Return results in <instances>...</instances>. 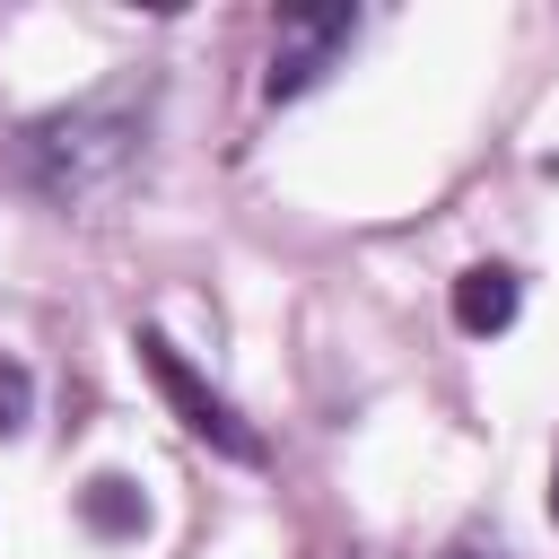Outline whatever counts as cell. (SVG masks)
Masks as SVG:
<instances>
[{
  "label": "cell",
  "instance_id": "6da1fadb",
  "mask_svg": "<svg viewBox=\"0 0 559 559\" xmlns=\"http://www.w3.org/2000/svg\"><path fill=\"white\" fill-rule=\"evenodd\" d=\"M148 157V87L114 79L79 105H52L17 131V175L52 201V210H96L114 201Z\"/></svg>",
  "mask_w": 559,
  "mask_h": 559
},
{
  "label": "cell",
  "instance_id": "7a4b0ae2",
  "mask_svg": "<svg viewBox=\"0 0 559 559\" xmlns=\"http://www.w3.org/2000/svg\"><path fill=\"white\" fill-rule=\"evenodd\" d=\"M131 349H140L148 384L166 393V411H175L210 454H227V463H262V454H271V445H262V428H253V419H245V411H236V402H227V393H218V384H210V376H201L166 332H131Z\"/></svg>",
  "mask_w": 559,
  "mask_h": 559
},
{
  "label": "cell",
  "instance_id": "3957f363",
  "mask_svg": "<svg viewBox=\"0 0 559 559\" xmlns=\"http://www.w3.org/2000/svg\"><path fill=\"white\" fill-rule=\"evenodd\" d=\"M349 44H358V9H349V0H323V9H280L262 87L288 105V96H306V87H314V79H323Z\"/></svg>",
  "mask_w": 559,
  "mask_h": 559
},
{
  "label": "cell",
  "instance_id": "277c9868",
  "mask_svg": "<svg viewBox=\"0 0 559 559\" xmlns=\"http://www.w3.org/2000/svg\"><path fill=\"white\" fill-rule=\"evenodd\" d=\"M515 306H524V280H515L507 262H472V271L454 280V323H463L472 341L507 332V323H515Z\"/></svg>",
  "mask_w": 559,
  "mask_h": 559
},
{
  "label": "cell",
  "instance_id": "5b68a950",
  "mask_svg": "<svg viewBox=\"0 0 559 559\" xmlns=\"http://www.w3.org/2000/svg\"><path fill=\"white\" fill-rule=\"evenodd\" d=\"M79 524H87V533H105V542H140V533H148V498H140V480L96 472V480L79 489Z\"/></svg>",
  "mask_w": 559,
  "mask_h": 559
},
{
  "label": "cell",
  "instance_id": "8992f818",
  "mask_svg": "<svg viewBox=\"0 0 559 559\" xmlns=\"http://www.w3.org/2000/svg\"><path fill=\"white\" fill-rule=\"evenodd\" d=\"M35 419V367L26 358H0V437H17Z\"/></svg>",
  "mask_w": 559,
  "mask_h": 559
},
{
  "label": "cell",
  "instance_id": "52a82bcc",
  "mask_svg": "<svg viewBox=\"0 0 559 559\" xmlns=\"http://www.w3.org/2000/svg\"><path fill=\"white\" fill-rule=\"evenodd\" d=\"M550 524H559V454H550Z\"/></svg>",
  "mask_w": 559,
  "mask_h": 559
},
{
  "label": "cell",
  "instance_id": "ba28073f",
  "mask_svg": "<svg viewBox=\"0 0 559 559\" xmlns=\"http://www.w3.org/2000/svg\"><path fill=\"white\" fill-rule=\"evenodd\" d=\"M454 559H480V550H454Z\"/></svg>",
  "mask_w": 559,
  "mask_h": 559
}]
</instances>
